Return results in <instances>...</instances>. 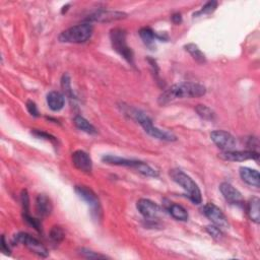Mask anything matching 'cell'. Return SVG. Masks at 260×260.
<instances>
[{"label":"cell","instance_id":"obj_1","mask_svg":"<svg viewBox=\"0 0 260 260\" xmlns=\"http://www.w3.org/2000/svg\"><path fill=\"white\" fill-rule=\"evenodd\" d=\"M206 89L197 83H180L170 87L159 97L160 105H167L177 99H192L204 96Z\"/></svg>","mask_w":260,"mask_h":260},{"label":"cell","instance_id":"obj_2","mask_svg":"<svg viewBox=\"0 0 260 260\" xmlns=\"http://www.w3.org/2000/svg\"><path fill=\"white\" fill-rule=\"evenodd\" d=\"M124 112L129 117H131L133 120H135L144 129V131L154 138L165 141H175L177 139L172 132H169L167 130H162L155 126L153 120L142 111L135 108L126 107Z\"/></svg>","mask_w":260,"mask_h":260},{"label":"cell","instance_id":"obj_3","mask_svg":"<svg viewBox=\"0 0 260 260\" xmlns=\"http://www.w3.org/2000/svg\"><path fill=\"white\" fill-rule=\"evenodd\" d=\"M170 176L174 182H176L178 185H180L186 191L187 196L194 204L201 203L202 201L201 191L198 185L192 180V178L190 176H188L180 169L171 170Z\"/></svg>","mask_w":260,"mask_h":260},{"label":"cell","instance_id":"obj_4","mask_svg":"<svg viewBox=\"0 0 260 260\" xmlns=\"http://www.w3.org/2000/svg\"><path fill=\"white\" fill-rule=\"evenodd\" d=\"M102 161L106 164L109 165H114V166H122V167H128V168H132L135 169L138 173L148 176V177H158L159 172L151 167L150 165L146 164L144 162L141 161H136V160H129L117 156H113V155H105L102 158Z\"/></svg>","mask_w":260,"mask_h":260},{"label":"cell","instance_id":"obj_5","mask_svg":"<svg viewBox=\"0 0 260 260\" xmlns=\"http://www.w3.org/2000/svg\"><path fill=\"white\" fill-rule=\"evenodd\" d=\"M93 31L94 28L90 23H84L63 31L59 35L58 39L61 43L81 44L91 39Z\"/></svg>","mask_w":260,"mask_h":260},{"label":"cell","instance_id":"obj_6","mask_svg":"<svg viewBox=\"0 0 260 260\" xmlns=\"http://www.w3.org/2000/svg\"><path fill=\"white\" fill-rule=\"evenodd\" d=\"M110 39L114 50H115L120 56H122L130 65L134 66V54L133 51L131 50V48L127 45L125 30L120 28H115L111 30Z\"/></svg>","mask_w":260,"mask_h":260},{"label":"cell","instance_id":"obj_7","mask_svg":"<svg viewBox=\"0 0 260 260\" xmlns=\"http://www.w3.org/2000/svg\"><path fill=\"white\" fill-rule=\"evenodd\" d=\"M75 193L78 195V197L83 199L91 208L92 215L96 216L98 219H100L102 215V207L98 195L88 186L79 185L75 186Z\"/></svg>","mask_w":260,"mask_h":260},{"label":"cell","instance_id":"obj_8","mask_svg":"<svg viewBox=\"0 0 260 260\" xmlns=\"http://www.w3.org/2000/svg\"><path fill=\"white\" fill-rule=\"evenodd\" d=\"M14 244H23L29 250H31L32 253L37 254L40 257H47L49 255V252L47 248L43 245V244L36 239L35 237L31 236L28 233H19L15 235L13 238Z\"/></svg>","mask_w":260,"mask_h":260},{"label":"cell","instance_id":"obj_9","mask_svg":"<svg viewBox=\"0 0 260 260\" xmlns=\"http://www.w3.org/2000/svg\"><path fill=\"white\" fill-rule=\"evenodd\" d=\"M203 214L205 217L213 223L215 226L221 228V229H226L229 227V223H228V219L225 216V214L222 211L220 207H218L216 204L208 202L203 207Z\"/></svg>","mask_w":260,"mask_h":260},{"label":"cell","instance_id":"obj_10","mask_svg":"<svg viewBox=\"0 0 260 260\" xmlns=\"http://www.w3.org/2000/svg\"><path fill=\"white\" fill-rule=\"evenodd\" d=\"M210 138L219 149L226 151H233L237 145L236 138L229 132L224 130H216L210 133Z\"/></svg>","mask_w":260,"mask_h":260},{"label":"cell","instance_id":"obj_11","mask_svg":"<svg viewBox=\"0 0 260 260\" xmlns=\"http://www.w3.org/2000/svg\"><path fill=\"white\" fill-rule=\"evenodd\" d=\"M127 14L122 11H112V10H98L86 19L87 23H112L126 19Z\"/></svg>","mask_w":260,"mask_h":260},{"label":"cell","instance_id":"obj_12","mask_svg":"<svg viewBox=\"0 0 260 260\" xmlns=\"http://www.w3.org/2000/svg\"><path fill=\"white\" fill-rule=\"evenodd\" d=\"M71 159H72L73 166L77 170L84 172V173H87V174L92 173L93 161H92V159L88 153H86L85 151H81V150L75 151L72 154Z\"/></svg>","mask_w":260,"mask_h":260},{"label":"cell","instance_id":"obj_13","mask_svg":"<svg viewBox=\"0 0 260 260\" xmlns=\"http://www.w3.org/2000/svg\"><path fill=\"white\" fill-rule=\"evenodd\" d=\"M136 208L148 220H155L161 214V207L156 202L146 198L139 199L136 203Z\"/></svg>","mask_w":260,"mask_h":260},{"label":"cell","instance_id":"obj_14","mask_svg":"<svg viewBox=\"0 0 260 260\" xmlns=\"http://www.w3.org/2000/svg\"><path fill=\"white\" fill-rule=\"evenodd\" d=\"M222 160L228 162H244L248 160H258L259 155L253 151H226L219 156Z\"/></svg>","mask_w":260,"mask_h":260},{"label":"cell","instance_id":"obj_15","mask_svg":"<svg viewBox=\"0 0 260 260\" xmlns=\"http://www.w3.org/2000/svg\"><path fill=\"white\" fill-rule=\"evenodd\" d=\"M220 191L223 194L224 198L230 202L231 204H242L243 203V197L242 194L230 183L223 182L220 185Z\"/></svg>","mask_w":260,"mask_h":260},{"label":"cell","instance_id":"obj_16","mask_svg":"<svg viewBox=\"0 0 260 260\" xmlns=\"http://www.w3.org/2000/svg\"><path fill=\"white\" fill-rule=\"evenodd\" d=\"M36 211L41 218L50 216L53 210V204L51 199L46 194H39L36 198Z\"/></svg>","mask_w":260,"mask_h":260},{"label":"cell","instance_id":"obj_17","mask_svg":"<svg viewBox=\"0 0 260 260\" xmlns=\"http://www.w3.org/2000/svg\"><path fill=\"white\" fill-rule=\"evenodd\" d=\"M239 174L242 180L246 184L250 186H254L259 188L260 186V175L258 171L247 168V167H241L239 170Z\"/></svg>","mask_w":260,"mask_h":260},{"label":"cell","instance_id":"obj_18","mask_svg":"<svg viewBox=\"0 0 260 260\" xmlns=\"http://www.w3.org/2000/svg\"><path fill=\"white\" fill-rule=\"evenodd\" d=\"M47 104L52 111L58 112L63 109L65 105V98L64 96L56 91L50 92L47 95Z\"/></svg>","mask_w":260,"mask_h":260},{"label":"cell","instance_id":"obj_19","mask_svg":"<svg viewBox=\"0 0 260 260\" xmlns=\"http://www.w3.org/2000/svg\"><path fill=\"white\" fill-rule=\"evenodd\" d=\"M169 214L177 221L180 222H186L188 221L189 215L186 208H184L182 205L177 204V203H170L168 206Z\"/></svg>","mask_w":260,"mask_h":260},{"label":"cell","instance_id":"obj_20","mask_svg":"<svg viewBox=\"0 0 260 260\" xmlns=\"http://www.w3.org/2000/svg\"><path fill=\"white\" fill-rule=\"evenodd\" d=\"M259 204H260V200L258 197H252L247 204V214L250 220L256 224L260 223Z\"/></svg>","mask_w":260,"mask_h":260},{"label":"cell","instance_id":"obj_21","mask_svg":"<svg viewBox=\"0 0 260 260\" xmlns=\"http://www.w3.org/2000/svg\"><path fill=\"white\" fill-rule=\"evenodd\" d=\"M74 125L79 129L81 130V131H84L88 134H96L98 131H97V129L95 128V126L90 123L86 118H84L83 116H75L74 117Z\"/></svg>","mask_w":260,"mask_h":260},{"label":"cell","instance_id":"obj_22","mask_svg":"<svg viewBox=\"0 0 260 260\" xmlns=\"http://www.w3.org/2000/svg\"><path fill=\"white\" fill-rule=\"evenodd\" d=\"M139 36L146 46L150 47V48H154L155 41H156V39H158V36L151 28L140 29Z\"/></svg>","mask_w":260,"mask_h":260},{"label":"cell","instance_id":"obj_23","mask_svg":"<svg viewBox=\"0 0 260 260\" xmlns=\"http://www.w3.org/2000/svg\"><path fill=\"white\" fill-rule=\"evenodd\" d=\"M185 50L194 58V60H196L198 63H205L206 58L205 55L201 52L200 49L198 48L197 45L195 44H187L185 46Z\"/></svg>","mask_w":260,"mask_h":260},{"label":"cell","instance_id":"obj_24","mask_svg":"<svg viewBox=\"0 0 260 260\" xmlns=\"http://www.w3.org/2000/svg\"><path fill=\"white\" fill-rule=\"evenodd\" d=\"M195 111L198 114V116L204 120H214L216 117L215 112L205 105H198L195 108Z\"/></svg>","mask_w":260,"mask_h":260},{"label":"cell","instance_id":"obj_25","mask_svg":"<svg viewBox=\"0 0 260 260\" xmlns=\"http://www.w3.org/2000/svg\"><path fill=\"white\" fill-rule=\"evenodd\" d=\"M49 237H50V239L53 243L59 244L60 242H62L64 240L65 233H64V231L61 227L54 226L50 230V233H49Z\"/></svg>","mask_w":260,"mask_h":260},{"label":"cell","instance_id":"obj_26","mask_svg":"<svg viewBox=\"0 0 260 260\" xmlns=\"http://www.w3.org/2000/svg\"><path fill=\"white\" fill-rule=\"evenodd\" d=\"M61 87H62L63 91L65 92V94H66L69 97H71V98H73V91H72V88H71L70 76L67 73L63 74V76H62Z\"/></svg>","mask_w":260,"mask_h":260},{"label":"cell","instance_id":"obj_27","mask_svg":"<svg viewBox=\"0 0 260 260\" xmlns=\"http://www.w3.org/2000/svg\"><path fill=\"white\" fill-rule=\"evenodd\" d=\"M78 253L87 258V259H105V258H108L106 255H103V254H99L97 252H94L92 250H89V249H86V248H81L79 249Z\"/></svg>","mask_w":260,"mask_h":260},{"label":"cell","instance_id":"obj_28","mask_svg":"<svg viewBox=\"0 0 260 260\" xmlns=\"http://www.w3.org/2000/svg\"><path fill=\"white\" fill-rule=\"evenodd\" d=\"M24 219H25V221H26L31 227L34 228V229H35L37 232L42 233V224H41L40 220L31 217L30 214H24Z\"/></svg>","mask_w":260,"mask_h":260},{"label":"cell","instance_id":"obj_29","mask_svg":"<svg viewBox=\"0 0 260 260\" xmlns=\"http://www.w3.org/2000/svg\"><path fill=\"white\" fill-rule=\"evenodd\" d=\"M32 135H35V136L38 137V138L46 139V140L51 141V142H56V141H57L56 137H54L53 135L49 134V133H47V132H45V131H42V130H37V129L32 130Z\"/></svg>","mask_w":260,"mask_h":260},{"label":"cell","instance_id":"obj_30","mask_svg":"<svg viewBox=\"0 0 260 260\" xmlns=\"http://www.w3.org/2000/svg\"><path fill=\"white\" fill-rule=\"evenodd\" d=\"M218 7V2L217 1H208L200 11H198L197 13H195V15H198V14H209L211 12H214L216 10V8Z\"/></svg>","mask_w":260,"mask_h":260},{"label":"cell","instance_id":"obj_31","mask_svg":"<svg viewBox=\"0 0 260 260\" xmlns=\"http://www.w3.org/2000/svg\"><path fill=\"white\" fill-rule=\"evenodd\" d=\"M206 232L215 239H221L223 237V232L222 229L215 225L213 226H207L206 227Z\"/></svg>","mask_w":260,"mask_h":260},{"label":"cell","instance_id":"obj_32","mask_svg":"<svg viewBox=\"0 0 260 260\" xmlns=\"http://www.w3.org/2000/svg\"><path fill=\"white\" fill-rule=\"evenodd\" d=\"M21 197H22L24 214H29V210H30V197H29V194H28L27 190H23Z\"/></svg>","mask_w":260,"mask_h":260},{"label":"cell","instance_id":"obj_33","mask_svg":"<svg viewBox=\"0 0 260 260\" xmlns=\"http://www.w3.org/2000/svg\"><path fill=\"white\" fill-rule=\"evenodd\" d=\"M27 109H28L29 113L31 114L32 116H34V117H39L40 116V113H39L38 107H37V105H36L35 102L28 101L27 102Z\"/></svg>","mask_w":260,"mask_h":260},{"label":"cell","instance_id":"obj_34","mask_svg":"<svg viewBox=\"0 0 260 260\" xmlns=\"http://www.w3.org/2000/svg\"><path fill=\"white\" fill-rule=\"evenodd\" d=\"M1 251L4 252L5 254H10V249L8 247V244L5 241V237H1Z\"/></svg>","mask_w":260,"mask_h":260},{"label":"cell","instance_id":"obj_35","mask_svg":"<svg viewBox=\"0 0 260 260\" xmlns=\"http://www.w3.org/2000/svg\"><path fill=\"white\" fill-rule=\"evenodd\" d=\"M172 21L174 24L176 25H179L181 22H182V16L180 13H175L172 15Z\"/></svg>","mask_w":260,"mask_h":260}]
</instances>
